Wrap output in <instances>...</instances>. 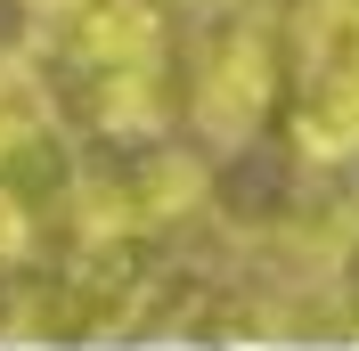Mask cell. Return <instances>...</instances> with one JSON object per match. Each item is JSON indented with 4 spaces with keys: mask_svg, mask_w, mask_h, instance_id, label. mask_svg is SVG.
<instances>
[{
    "mask_svg": "<svg viewBox=\"0 0 359 351\" xmlns=\"http://www.w3.org/2000/svg\"><path fill=\"white\" fill-rule=\"evenodd\" d=\"M49 114H57V107H49V82H41V74H33V66L0 74V164H8V155H17L25 139L41 131Z\"/></svg>",
    "mask_w": 359,
    "mask_h": 351,
    "instance_id": "4",
    "label": "cell"
},
{
    "mask_svg": "<svg viewBox=\"0 0 359 351\" xmlns=\"http://www.w3.org/2000/svg\"><path fill=\"white\" fill-rule=\"evenodd\" d=\"M188 8H204V17H237V8H253V0H188Z\"/></svg>",
    "mask_w": 359,
    "mask_h": 351,
    "instance_id": "7",
    "label": "cell"
},
{
    "mask_svg": "<svg viewBox=\"0 0 359 351\" xmlns=\"http://www.w3.org/2000/svg\"><path fill=\"white\" fill-rule=\"evenodd\" d=\"M49 8H66V0H49Z\"/></svg>",
    "mask_w": 359,
    "mask_h": 351,
    "instance_id": "8",
    "label": "cell"
},
{
    "mask_svg": "<svg viewBox=\"0 0 359 351\" xmlns=\"http://www.w3.org/2000/svg\"><path fill=\"white\" fill-rule=\"evenodd\" d=\"M33 237H41V213L0 180V270H25V262H33Z\"/></svg>",
    "mask_w": 359,
    "mask_h": 351,
    "instance_id": "6",
    "label": "cell"
},
{
    "mask_svg": "<svg viewBox=\"0 0 359 351\" xmlns=\"http://www.w3.org/2000/svg\"><path fill=\"white\" fill-rule=\"evenodd\" d=\"M66 66L74 74H139L163 66V17L156 0H66Z\"/></svg>",
    "mask_w": 359,
    "mask_h": 351,
    "instance_id": "2",
    "label": "cell"
},
{
    "mask_svg": "<svg viewBox=\"0 0 359 351\" xmlns=\"http://www.w3.org/2000/svg\"><path fill=\"white\" fill-rule=\"evenodd\" d=\"M49 0H0V74H17V66H33L41 58V41H49Z\"/></svg>",
    "mask_w": 359,
    "mask_h": 351,
    "instance_id": "5",
    "label": "cell"
},
{
    "mask_svg": "<svg viewBox=\"0 0 359 351\" xmlns=\"http://www.w3.org/2000/svg\"><path fill=\"white\" fill-rule=\"evenodd\" d=\"M188 107H196V123L221 139V147H245L269 123V107H278V41H269V25L253 17V8L212 17V33H204V49H196Z\"/></svg>",
    "mask_w": 359,
    "mask_h": 351,
    "instance_id": "1",
    "label": "cell"
},
{
    "mask_svg": "<svg viewBox=\"0 0 359 351\" xmlns=\"http://www.w3.org/2000/svg\"><path fill=\"white\" fill-rule=\"evenodd\" d=\"M294 74H302V90L359 82V0H302L294 8Z\"/></svg>",
    "mask_w": 359,
    "mask_h": 351,
    "instance_id": "3",
    "label": "cell"
}]
</instances>
